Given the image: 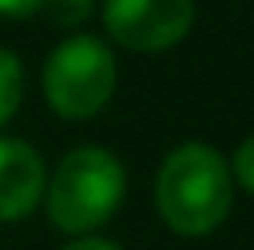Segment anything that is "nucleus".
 Returning <instances> with one entry per match:
<instances>
[{"label": "nucleus", "mask_w": 254, "mask_h": 250, "mask_svg": "<svg viewBox=\"0 0 254 250\" xmlns=\"http://www.w3.org/2000/svg\"><path fill=\"white\" fill-rule=\"evenodd\" d=\"M162 221L181 236H206L229 217L232 173L210 144L188 140L166 154L155 184Z\"/></svg>", "instance_id": "f257e3e1"}, {"label": "nucleus", "mask_w": 254, "mask_h": 250, "mask_svg": "<svg viewBox=\"0 0 254 250\" xmlns=\"http://www.w3.org/2000/svg\"><path fill=\"white\" fill-rule=\"evenodd\" d=\"M126 169L107 148H74L48 184V217L63 232H92L118 210Z\"/></svg>", "instance_id": "f03ea898"}, {"label": "nucleus", "mask_w": 254, "mask_h": 250, "mask_svg": "<svg viewBox=\"0 0 254 250\" xmlns=\"http://www.w3.org/2000/svg\"><path fill=\"white\" fill-rule=\"evenodd\" d=\"M118 81V63L111 48L92 33L66 37L63 45L52 48L45 63V96L52 110L63 118H92L111 96Z\"/></svg>", "instance_id": "7ed1b4c3"}, {"label": "nucleus", "mask_w": 254, "mask_h": 250, "mask_svg": "<svg viewBox=\"0 0 254 250\" xmlns=\"http://www.w3.org/2000/svg\"><path fill=\"white\" fill-rule=\"evenodd\" d=\"M195 0H103V26L122 48L159 51L191 30Z\"/></svg>", "instance_id": "20e7f679"}, {"label": "nucleus", "mask_w": 254, "mask_h": 250, "mask_svg": "<svg viewBox=\"0 0 254 250\" xmlns=\"http://www.w3.org/2000/svg\"><path fill=\"white\" fill-rule=\"evenodd\" d=\"M45 162L30 144L0 136V221H19L41 202Z\"/></svg>", "instance_id": "39448f33"}, {"label": "nucleus", "mask_w": 254, "mask_h": 250, "mask_svg": "<svg viewBox=\"0 0 254 250\" xmlns=\"http://www.w3.org/2000/svg\"><path fill=\"white\" fill-rule=\"evenodd\" d=\"M19 103H22V63L15 59V51L0 48V125L15 118Z\"/></svg>", "instance_id": "423d86ee"}, {"label": "nucleus", "mask_w": 254, "mask_h": 250, "mask_svg": "<svg viewBox=\"0 0 254 250\" xmlns=\"http://www.w3.org/2000/svg\"><path fill=\"white\" fill-rule=\"evenodd\" d=\"M92 4L96 0H45V11L59 26H81L92 15Z\"/></svg>", "instance_id": "0eeeda50"}, {"label": "nucleus", "mask_w": 254, "mask_h": 250, "mask_svg": "<svg viewBox=\"0 0 254 250\" xmlns=\"http://www.w3.org/2000/svg\"><path fill=\"white\" fill-rule=\"evenodd\" d=\"M229 173L240 180L247 192H254V133L240 144V151H236V158H232V169H229Z\"/></svg>", "instance_id": "6e6552de"}, {"label": "nucleus", "mask_w": 254, "mask_h": 250, "mask_svg": "<svg viewBox=\"0 0 254 250\" xmlns=\"http://www.w3.org/2000/svg\"><path fill=\"white\" fill-rule=\"evenodd\" d=\"M41 7H45V0H0V15H11V19H26Z\"/></svg>", "instance_id": "1a4fd4ad"}, {"label": "nucleus", "mask_w": 254, "mask_h": 250, "mask_svg": "<svg viewBox=\"0 0 254 250\" xmlns=\"http://www.w3.org/2000/svg\"><path fill=\"white\" fill-rule=\"evenodd\" d=\"M63 250H118L111 239H100V236H85V239H74L70 247H63Z\"/></svg>", "instance_id": "9d476101"}]
</instances>
